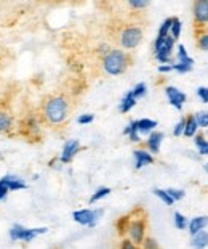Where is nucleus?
I'll list each match as a JSON object with an SVG mask.
<instances>
[{
    "label": "nucleus",
    "instance_id": "obj_17",
    "mask_svg": "<svg viewBox=\"0 0 208 249\" xmlns=\"http://www.w3.org/2000/svg\"><path fill=\"white\" fill-rule=\"evenodd\" d=\"M136 127H138V132H140V135H149V134H152L154 129L157 127V121L147 119V118L138 119L136 121Z\"/></svg>",
    "mask_w": 208,
    "mask_h": 249
},
{
    "label": "nucleus",
    "instance_id": "obj_3",
    "mask_svg": "<svg viewBox=\"0 0 208 249\" xmlns=\"http://www.w3.org/2000/svg\"><path fill=\"white\" fill-rule=\"evenodd\" d=\"M146 231H147V217L143 209L138 208L135 213L130 214V225L127 230V238L133 241L135 245L141 246L143 241L146 240Z\"/></svg>",
    "mask_w": 208,
    "mask_h": 249
},
{
    "label": "nucleus",
    "instance_id": "obj_34",
    "mask_svg": "<svg viewBox=\"0 0 208 249\" xmlns=\"http://www.w3.org/2000/svg\"><path fill=\"white\" fill-rule=\"evenodd\" d=\"M128 7L133 10H143L149 7V2L147 0H128Z\"/></svg>",
    "mask_w": 208,
    "mask_h": 249
},
{
    "label": "nucleus",
    "instance_id": "obj_7",
    "mask_svg": "<svg viewBox=\"0 0 208 249\" xmlns=\"http://www.w3.org/2000/svg\"><path fill=\"white\" fill-rule=\"evenodd\" d=\"M104 214V209H79V211H74L72 213V219L76 224L79 225H83V227H95L98 224V220L103 217Z\"/></svg>",
    "mask_w": 208,
    "mask_h": 249
},
{
    "label": "nucleus",
    "instance_id": "obj_10",
    "mask_svg": "<svg viewBox=\"0 0 208 249\" xmlns=\"http://www.w3.org/2000/svg\"><path fill=\"white\" fill-rule=\"evenodd\" d=\"M165 95H167V98H168V103L172 105L173 108L178 109V111L183 109L186 100H188V97H186L184 92H181L179 89L172 87V86L165 87Z\"/></svg>",
    "mask_w": 208,
    "mask_h": 249
},
{
    "label": "nucleus",
    "instance_id": "obj_23",
    "mask_svg": "<svg viewBox=\"0 0 208 249\" xmlns=\"http://www.w3.org/2000/svg\"><path fill=\"white\" fill-rule=\"evenodd\" d=\"M111 192H112V190H111L109 187H101V188L96 190V192H95L92 196H90L88 203H90V204L98 203L99 199H103V198H106V196H109V195H111Z\"/></svg>",
    "mask_w": 208,
    "mask_h": 249
},
{
    "label": "nucleus",
    "instance_id": "obj_40",
    "mask_svg": "<svg viewBox=\"0 0 208 249\" xmlns=\"http://www.w3.org/2000/svg\"><path fill=\"white\" fill-rule=\"evenodd\" d=\"M8 193H10V190L5 187V185L0 182V203H2V201H5L7 199V196H8Z\"/></svg>",
    "mask_w": 208,
    "mask_h": 249
},
{
    "label": "nucleus",
    "instance_id": "obj_24",
    "mask_svg": "<svg viewBox=\"0 0 208 249\" xmlns=\"http://www.w3.org/2000/svg\"><path fill=\"white\" fill-rule=\"evenodd\" d=\"M128 225H130V214H128V215H122L120 219L115 222V229H117V231H119L120 236L127 235Z\"/></svg>",
    "mask_w": 208,
    "mask_h": 249
},
{
    "label": "nucleus",
    "instance_id": "obj_37",
    "mask_svg": "<svg viewBox=\"0 0 208 249\" xmlns=\"http://www.w3.org/2000/svg\"><path fill=\"white\" fill-rule=\"evenodd\" d=\"M93 121H95V116H93L92 113L82 114V116H79V118H77V123H79V124H82V125H85V124H92Z\"/></svg>",
    "mask_w": 208,
    "mask_h": 249
},
{
    "label": "nucleus",
    "instance_id": "obj_26",
    "mask_svg": "<svg viewBox=\"0 0 208 249\" xmlns=\"http://www.w3.org/2000/svg\"><path fill=\"white\" fill-rule=\"evenodd\" d=\"M154 195H156L157 198L162 201L163 204H167V206H172L175 203V201L170 198V195H168L167 190H163V188H154Z\"/></svg>",
    "mask_w": 208,
    "mask_h": 249
},
{
    "label": "nucleus",
    "instance_id": "obj_42",
    "mask_svg": "<svg viewBox=\"0 0 208 249\" xmlns=\"http://www.w3.org/2000/svg\"><path fill=\"white\" fill-rule=\"evenodd\" d=\"M204 169H205V172L208 174V162H205V166H204Z\"/></svg>",
    "mask_w": 208,
    "mask_h": 249
},
{
    "label": "nucleus",
    "instance_id": "obj_20",
    "mask_svg": "<svg viewBox=\"0 0 208 249\" xmlns=\"http://www.w3.org/2000/svg\"><path fill=\"white\" fill-rule=\"evenodd\" d=\"M124 135H127L128 139H130V142H133V143L141 142V135H140V132H138L136 121H130V124L124 129Z\"/></svg>",
    "mask_w": 208,
    "mask_h": 249
},
{
    "label": "nucleus",
    "instance_id": "obj_1",
    "mask_svg": "<svg viewBox=\"0 0 208 249\" xmlns=\"http://www.w3.org/2000/svg\"><path fill=\"white\" fill-rule=\"evenodd\" d=\"M71 114V100L63 93L48 95L40 108V116L47 124L53 127L63 125Z\"/></svg>",
    "mask_w": 208,
    "mask_h": 249
},
{
    "label": "nucleus",
    "instance_id": "obj_28",
    "mask_svg": "<svg viewBox=\"0 0 208 249\" xmlns=\"http://www.w3.org/2000/svg\"><path fill=\"white\" fill-rule=\"evenodd\" d=\"M181 29H183V23H181L179 18L175 17L173 23H172V29H170V36H172L175 40H178L181 36Z\"/></svg>",
    "mask_w": 208,
    "mask_h": 249
},
{
    "label": "nucleus",
    "instance_id": "obj_2",
    "mask_svg": "<svg viewBox=\"0 0 208 249\" xmlns=\"http://www.w3.org/2000/svg\"><path fill=\"white\" fill-rule=\"evenodd\" d=\"M131 65V56L122 49H112L108 55L103 56V70L109 76H120Z\"/></svg>",
    "mask_w": 208,
    "mask_h": 249
},
{
    "label": "nucleus",
    "instance_id": "obj_15",
    "mask_svg": "<svg viewBox=\"0 0 208 249\" xmlns=\"http://www.w3.org/2000/svg\"><path fill=\"white\" fill-rule=\"evenodd\" d=\"M13 124H15V119L13 116L5 111L3 108H0V134H7L13 129Z\"/></svg>",
    "mask_w": 208,
    "mask_h": 249
},
{
    "label": "nucleus",
    "instance_id": "obj_9",
    "mask_svg": "<svg viewBox=\"0 0 208 249\" xmlns=\"http://www.w3.org/2000/svg\"><path fill=\"white\" fill-rule=\"evenodd\" d=\"M82 150V145H80V142L72 139V140H67L64 143L63 146V151L60 155V162L61 164H69L72 162V160L79 155V151Z\"/></svg>",
    "mask_w": 208,
    "mask_h": 249
},
{
    "label": "nucleus",
    "instance_id": "obj_8",
    "mask_svg": "<svg viewBox=\"0 0 208 249\" xmlns=\"http://www.w3.org/2000/svg\"><path fill=\"white\" fill-rule=\"evenodd\" d=\"M192 17H194L195 29L208 24V0H195L192 3Z\"/></svg>",
    "mask_w": 208,
    "mask_h": 249
},
{
    "label": "nucleus",
    "instance_id": "obj_33",
    "mask_svg": "<svg viewBox=\"0 0 208 249\" xmlns=\"http://www.w3.org/2000/svg\"><path fill=\"white\" fill-rule=\"evenodd\" d=\"M141 249H160V245L157 243L156 238L152 236H146V240L143 241Z\"/></svg>",
    "mask_w": 208,
    "mask_h": 249
},
{
    "label": "nucleus",
    "instance_id": "obj_31",
    "mask_svg": "<svg viewBox=\"0 0 208 249\" xmlns=\"http://www.w3.org/2000/svg\"><path fill=\"white\" fill-rule=\"evenodd\" d=\"M194 118L197 121V125H199V129H205L208 127V111H199V113L194 114Z\"/></svg>",
    "mask_w": 208,
    "mask_h": 249
},
{
    "label": "nucleus",
    "instance_id": "obj_4",
    "mask_svg": "<svg viewBox=\"0 0 208 249\" xmlns=\"http://www.w3.org/2000/svg\"><path fill=\"white\" fill-rule=\"evenodd\" d=\"M176 40L172 36H167L165 39L156 37L154 40V55L160 65H173V49Z\"/></svg>",
    "mask_w": 208,
    "mask_h": 249
},
{
    "label": "nucleus",
    "instance_id": "obj_29",
    "mask_svg": "<svg viewBox=\"0 0 208 249\" xmlns=\"http://www.w3.org/2000/svg\"><path fill=\"white\" fill-rule=\"evenodd\" d=\"M131 93H133V97H135L136 100H140V98H143V97H146V93H147V86H146L144 82L136 84V86L131 89Z\"/></svg>",
    "mask_w": 208,
    "mask_h": 249
},
{
    "label": "nucleus",
    "instance_id": "obj_30",
    "mask_svg": "<svg viewBox=\"0 0 208 249\" xmlns=\"http://www.w3.org/2000/svg\"><path fill=\"white\" fill-rule=\"evenodd\" d=\"M197 47L204 52H208V31H202L197 34Z\"/></svg>",
    "mask_w": 208,
    "mask_h": 249
},
{
    "label": "nucleus",
    "instance_id": "obj_22",
    "mask_svg": "<svg viewBox=\"0 0 208 249\" xmlns=\"http://www.w3.org/2000/svg\"><path fill=\"white\" fill-rule=\"evenodd\" d=\"M194 145L200 156H208V140L205 139L204 134H197L194 137Z\"/></svg>",
    "mask_w": 208,
    "mask_h": 249
},
{
    "label": "nucleus",
    "instance_id": "obj_21",
    "mask_svg": "<svg viewBox=\"0 0 208 249\" xmlns=\"http://www.w3.org/2000/svg\"><path fill=\"white\" fill-rule=\"evenodd\" d=\"M197 130H199V125H197V121L194 118V114H191L186 118V127H184V137L192 139V137L197 135Z\"/></svg>",
    "mask_w": 208,
    "mask_h": 249
},
{
    "label": "nucleus",
    "instance_id": "obj_39",
    "mask_svg": "<svg viewBox=\"0 0 208 249\" xmlns=\"http://www.w3.org/2000/svg\"><path fill=\"white\" fill-rule=\"evenodd\" d=\"M172 68H173V71H176V72H181V74H186V72L192 71V66L181 65V63H173Z\"/></svg>",
    "mask_w": 208,
    "mask_h": 249
},
{
    "label": "nucleus",
    "instance_id": "obj_25",
    "mask_svg": "<svg viewBox=\"0 0 208 249\" xmlns=\"http://www.w3.org/2000/svg\"><path fill=\"white\" fill-rule=\"evenodd\" d=\"M173 224L178 230H186L189 225V220H188V217L183 215L181 213H175L173 214Z\"/></svg>",
    "mask_w": 208,
    "mask_h": 249
},
{
    "label": "nucleus",
    "instance_id": "obj_11",
    "mask_svg": "<svg viewBox=\"0 0 208 249\" xmlns=\"http://www.w3.org/2000/svg\"><path fill=\"white\" fill-rule=\"evenodd\" d=\"M133 160H135L136 171H140L144 166H149V164H154V161H156L146 148H136V150H133Z\"/></svg>",
    "mask_w": 208,
    "mask_h": 249
},
{
    "label": "nucleus",
    "instance_id": "obj_27",
    "mask_svg": "<svg viewBox=\"0 0 208 249\" xmlns=\"http://www.w3.org/2000/svg\"><path fill=\"white\" fill-rule=\"evenodd\" d=\"M172 23H173V18H167L163 21L162 24H160L159 28V33H157V37H162L165 39L167 36H170V29H172Z\"/></svg>",
    "mask_w": 208,
    "mask_h": 249
},
{
    "label": "nucleus",
    "instance_id": "obj_35",
    "mask_svg": "<svg viewBox=\"0 0 208 249\" xmlns=\"http://www.w3.org/2000/svg\"><path fill=\"white\" fill-rule=\"evenodd\" d=\"M184 127H186V118L179 119V123L175 125V129H173V135H175V137H181V135L184 134Z\"/></svg>",
    "mask_w": 208,
    "mask_h": 249
},
{
    "label": "nucleus",
    "instance_id": "obj_38",
    "mask_svg": "<svg viewBox=\"0 0 208 249\" xmlns=\"http://www.w3.org/2000/svg\"><path fill=\"white\" fill-rule=\"evenodd\" d=\"M195 93L202 100V103H208V87H199L195 90Z\"/></svg>",
    "mask_w": 208,
    "mask_h": 249
},
{
    "label": "nucleus",
    "instance_id": "obj_16",
    "mask_svg": "<svg viewBox=\"0 0 208 249\" xmlns=\"http://www.w3.org/2000/svg\"><path fill=\"white\" fill-rule=\"evenodd\" d=\"M136 102L138 100L133 97V93H131V90H128V92L122 97V100H120V103H119V111L122 114H127L128 111L130 109H133L136 107Z\"/></svg>",
    "mask_w": 208,
    "mask_h": 249
},
{
    "label": "nucleus",
    "instance_id": "obj_6",
    "mask_svg": "<svg viewBox=\"0 0 208 249\" xmlns=\"http://www.w3.org/2000/svg\"><path fill=\"white\" fill-rule=\"evenodd\" d=\"M48 231L47 227H37V229H28V227L15 224L12 229L8 230V236L12 241H23V243H31L34 238L45 235Z\"/></svg>",
    "mask_w": 208,
    "mask_h": 249
},
{
    "label": "nucleus",
    "instance_id": "obj_18",
    "mask_svg": "<svg viewBox=\"0 0 208 249\" xmlns=\"http://www.w3.org/2000/svg\"><path fill=\"white\" fill-rule=\"evenodd\" d=\"M191 248L192 249H207L208 248V231H199L197 235L191 238Z\"/></svg>",
    "mask_w": 208,
    "mask_h": 249
},
{
    "label": "nucleus",
    "instance_id": "obj_41",
    "mask_svg": "<svg viewBox=\"0 0 208 249\" xmlns=\"http://www.w3.org/2000/svg\"><path fill=\"white\" fill-rule=\"evenodd\" d=\"M157 71H159L160 74H167V72H172V71H173V68H172V65H160V66L157 68Z\"/></svg>",
    "mask_w": 208,
    "mask_h": 249
},
{
    "label": "nucleus",
    "instance_id": "obj_13",
    "mask_svg": "<svg viewBox=\"0 0 208 249\" xmlns=\"http://www.w3.org/2000/svg\"><path fill=\"white\" fill-rule=\"evenodd\" d=\"M0 182H2L10 192H18V190L28 188V183H26L23 178L18 177V176H12V174H10V176H3L2 178H0Z\"/></svg>",
    "mask_w": 208,
    "mask_h": 249
},
{
    "label": "nucleus",
    "instance_id": "obj_19",
    "mask_svg": "<svg viewBox=\"0 0 208 249\" xmlns=\"http://www.w3.org/2000/svg\"><path fill=\"white\" fill-rule=\"evenodd\" d=\"M173 63H181V65H186V66H194V60L189 56L188 50L183 44L178 45V50H176V60Z\"/></svg>",
    "mask_w": 208,
    "mask_h": 249
},
{
    "label": "nucleus",
    "instance_id": "obj_14",
    "mask_svg": "<svg viewBox=\"0 0 208 249\" xmlns=\"http://www.w3.org/2000/svg\"><path fill=\"white\" fill-rule=\"evenodd\" d=\"M207 227H208V215H195V217H192V219L189 220V225H188L189 235L194 236L199 231H204Z\"/></svg>",
    "mask_w": 208,
    "mask_h": 249
},
{
    "label": "nucleus",
    "instance_id": "obj_36",
    "mask_svg": "<svg viewBox=\"0 0 208 249\" xmlns=\"http://www.w3.org/2000/svg\"><path fill=\"white\" fill-rule=\"evenodd\" d=\"M119 249H141V246L135 245V243L130 241V240H128V238H122Z\"/></svg>",
    "mask_w": 208,
    "mask_h": 249
},
{
    "label": "nucleus",
    "instance_id": "obj_12",
    "mask_svg": "<svg viewBox=\"0 0 208 249\" xmlns=\"http://www.w3.org/2000/svg\"><path fill=\"white\" fill-rule=\"evenodd\" d=\"M165 139V135L162 132L159 130H154L152 134L147 135V140H146V150L151 153V155H159L160 153V146H162V142Z\"/></svg>",
    "mask_w": 208,
    "mask_h": 249
},
{
    "label": "nucleus",
    "instance_id": "obj_5",
    "mask_svg": "<svg viewBox=\"0 0 208 249\" xmlns=\"http://www.w3.org/2000/svg\"><path fill=\"white\" fill-rule=\"evenodd\" d=\"M143 37H144V33L140 26L130 24V26H125V28L120 31L119 44L124 50H133L143 42Z\"/></svg>",
    "mask_w": 208,
    "mask_h": 249
},
{
    "label": "nucleus",
    "instance_id": "obj_32",
    "mask_svg": "<svg viewBox=\"0 0 208 249\" xmlns=\"http://www.w3.org/2000/svg\"><path fill=\"white\" fill-rule=\"evenodd\" d=\"M168 195H170V198H172L175 203L176 201H181V199H184V196H186V192L184 190H179V188H168L167 190Z\"/></svg>",
    "mask_w": 208,
    "mask_h": 249
}]
</instances>
